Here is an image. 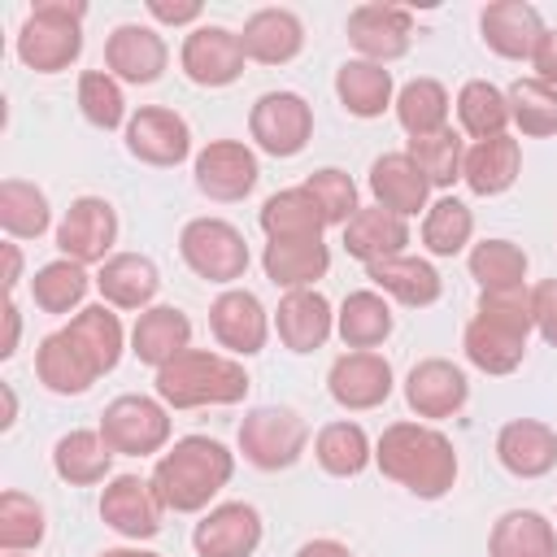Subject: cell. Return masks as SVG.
Returning <instances> with one entry per match:
<instances>
[{"label":"cell","mask_w":557,"mask_h":557,"mask_svg":"<svg viewBox=\"0 0 557 557\" xmlns=\"http://www.w3.org/2000/svg\"><path fill=\"white\" fill-rule=\"evenodd\" d=\"M479 30H483V44L505 57V61H531L540 39H544V17L535 4L527 0H496L479 13Z\"/></svg>","instance_id":"obj_20"},{"label":"cell","mask_w":557,"mask_h":557,"mask_svg":"<svg viewBox=\"0 0 557 557\" xmlns=\"http://www.w3.org/2000/svg\"><path fill=\"white\" fill-rule=\"evenodd\" d=\"M178 252H183V261L196 278L222 283V287L244 278V270L252 261L248 244H244V231L231 226L226 218H191L178 235Z\"/></svg>","instance_id":"obj_6"},{"label":"cell","mask_w":557,"mask_h":557,"mask_svg":"<svg viewBox=\"0 0 557 557\" xmlns=\"http://www.w3.org/2000/svg\"><path fill=\"white\" fill-rule=\"evenodd\" d=\"M313 457L326 474L352 479L374 461V448H370V435L357 422H326L313 440Z\"/></svg>","instance_id":"obj_40"},{"label":"cell","mask_w":557,"mask_h":557,"mask_svg":"<svg viewBox=\"0 0 557 557\" xmlns=\"http://www.w3.org/2000/svg\"><path fill=\"white\" fill-rule=\"evenodd\" d=\"M104 444L122 457H148V453H161L170 444V409L157 400V396H117L104 405L100 413V426Z\"/></svg>","instance_id":"obj_8"},{"label":"cell","mask_w":557,"mask_h":557,"mask_svg":"<svg viewBox=\"0 0 557 557\" xmlns=\"http://www.w3.org/2000/svg\"><path fill=\"white\" fill-rule=\"evenodd\" d=\"M4 557H26V553H4Z\"/></svg>","instance_id":"obj_59"},{"label":"cell","mask_w":557,"mask_h":557,"mask_svg":"<svg viewBox=\"0 0 557 557\" xmlns=\"http://www.w3.org/2000/svg\"><path fill=\"white\" fill-rule=\"evenodd\" d=\"M96 287L104 296L109 309H152V296L161 287V274L157 265L144 257V252H113L100 274H96Z\"/></svg>","instance_id":"obj_30"},{"label":"cell","mask_w":557,"mask_h":557,"mask_svg":"<svg viewBox=\"0 0 557 557\" xmlns=\"http://www.w3.org/2000/svg\"><path fill=\"white\" fill-rule=\"evenodd\" d=\"M78 113L96 126V131H117L126 126V96H122V83L109 74V70H87L78 78Z\"/></svg>","instance_id":"obj_49"},{"label":"cell","mask_w":557,"mask_h":557,"mask_svg":"<svg viewBox=\"0 0 557 557\" xmlns=\"http://www.w3.org/2000/svg\"><path fill=\"white\" fill-rule=\"evenodd\" d=\"M48 522H44V505L17 487H9L0 496V548L4 553H30L39 548Z\"/></svg>","instance_id":"obj_48"},{"label":"cell","mask_w":557,"mask_h":557,"mask_svg":"<svg viewBox=\"0 0 557 557\" xmlns=\"http://www.w3.org/2000/svg\"><path fill=\"white\" fill-rule=\"evenodd\" d=\"M335 96L352 117H383L387 104H396V83L387 65L374 61H344L335 74Z\"/></svg>","instance_id":"obj_33"},{"label":"cell","mask_w":557,"mask_h":557,"mask_svg":"<svg viewBox=\"0 0 557 557\" xmlns=\"http://www.w3.org/2000/svg\"><path fill=\"white\" fill-rule=\"evenodd\" d=\"M0 226L9 239H39L52 226L48 196L26 178H4L0 183Z\"/></svg>","instance_id":"obj_41"},{"label":"cell","mask_w":557,"mask_h":557,"mask_svg":"<svg viewBox=\"0 0 557 557\" xmlns=\"http://www.w3.org/2000/svg\"><path fill=\"white\" fill-rule=\"evenodd\" d=\"M531 318L544 344L557 348V278H544L531 287Z\"/></svg>","instance_id":"obj_51"},{"label":"cell","mask_w":557,"mask_h":557,"mask_svg":"<svg viewBox=\"0 0 557 557\" xmlns=\"http://www.w3.org/2000/svg\"><path fill=\"white\" fill-rule=\"evenodd\" d=\"M261 270L283 292H305L331 270V248L322 239H270L261 252Z\"/></svg>","instance_id":"obj_28"},{"label":"cell","mask_w":557,"mask_h":557,"mask_svg":"<svg viewBox=\"0 0 557 557\" xmlns=\"http://www.w3.org/2000/svg\"><path fill=\"white\" fill-rule=\"evenodd\" d=\"M83 17L78 0H39L17 30V61L35 74H61L83 52Z\"/></svg>","instance_id":"obj_5"},{"label":"cell","mask_w":557,"mask_h":557,"mask_svg":"<svg viewBox=\"0 0 557 557\" xmlns=\"http://www.w3.org/2000/svg\"><path fill=\"white\" fill-rule=\"evenodd\" d=\"M35 374H39V383H44L48 392H57V396H83V392L100 379V370L91 366V357L78 348V339H74L65 326L39 339Z\"/></svg>","instance_id":"obj_26"},{"label":"cell","mask_w":557,"mask_h":557,"mask_svg":"<svg viewBox=\"0 0 557 557\" xmlns=\"http://www.w3.org/2000/svg\"><path fill=\"white\" fill-rule=\"evenodd\" d=\"M231 474H235V453L226 444H218L209 435H183L157 457L152 487L165 509L200 513L231 483Z\"/></svg>","instance_id":"obj_3"},{"label":"cell","mask_w":557,"mask_h":557,"mask_svg":"<svg viewBox=\"0 0 557 557\" xmlns=\"http://www.w3.org/2000/svg\"><path fill=\"white\" fill-rule=\"evenodd\" d=\"M152 387L165 409H205V405H239L248 396L252 379L226 352L187 348L183 357H174L170 366L157 370Z\"/></svg>","instance_id":"obj_4"},{"label":"cell","mask_w":557,"mask_h":557,"mask_svg":"<svg viewBox=\"0 0 557 557\" xmlns=\"http://www.w3.org/2000/svg\"><path fill=\"white\" fill-rule=\"evenodd\" d=\"M0 252H4V292L13 296V287L22 278V248L17 244H0Z\"/></svg>","instance_id":"obj_56"},{"label":"cell","mask_w":557,"mask_h":557,"mask_svg":"<svg viewBox=\"0 0 557 557\" xmlns=\"http://www.w3.org/2000/svg\"><path fill=\"white\" fill-rule=\"evenodd\" d=\"M100 557H161V553H148V548H104Z\"/></svg>","instance_id":"obj_58"},{"label":"cell","mask_w":557,"mask_h":557,"mask_svg":"<svg viewBox=\"0 0 557 557\" xmlns=\"http://www.w3.org/2000/svg\"><path fill=\"white\" fill-rule=\"evenodd\" d=\"M374 466L422 500H440L457 483V448L426 422H392L374 444Z\"/></svg>","instance_id":"obj_2"},{"label":"cell","mask_w":557,"mask_h":557,"mask_svg":"<svg viewBox=\"0 0 557 557\" xmlns=\"http://www.w3.org/2000/svg\"><path fill=\"white\" fill-rule=\"evenodd\" d=\"M370 196L379 209L396 213V218H413L426 209V196H431V183L426 174L413 165L409 152H383L374 157L370 165Z\"/></svg>","instance_id":"obj_24"},{"label":"cell","mask_w":557,"mask_h":557,"mask_svg":"<svg viewBox=\"0 0 557 557\" xmlns=\"http://www.w3.org/2000/svg\"><path fill=\"white\" fill-rule=\"evenodd\" d=\"M348 44L361 52V61H400L413 44V17L400 4H357L348 13Z\"/></svg>","instance_id":"obj_14"},{"label":"cell","mask_w":557,"mask_h":557,"mask_svg":"<svg viewBox=\"0 0 557 557\" xmlns=\"http://www.w3.org/2000/svg\"><path fill=\"white\" fill-rule=\"evenodd\" d=\"M474 235V213L466 200L457 196H440L435 205H426L422 218V248L431 257H457Z\"/></svg>","instance_id":"obj_43"},{"label":"cell","mask_w":557,"mask_h":557,"mask_svg":"<svg viewBox=\"0 0 557 557\" xmlns=\"http://www.w3.org/2000/svg\"><path fill=\"white\" fill-rule=\"evenodd\" d=\"M405 152L413 157V165L426 174L431 187H453V183L461 178L466 144H461V135H457L453 126H444V131H435V135H418V139H409Z\"/></svg>","instance_id":"obj_47"},{"label":"cell","mask_w":557,"mask_h":557,"mask_svg":"<svg viewBox=\"0 0 557 557\" xmlns=\"http://www.w3.org/2000/svg\"><path fill=\"white\" fill-rule=\"evenodd\" d=\"M87 287H91L87 265H78L70 257H57V261L39 265L35 278H30V296H35V305L44 313H70V309H78L83 296H87Z\"/></svg>","instance_id":"obj_44"},{"label":"cell","mask_w":557,"mask_h":557,"mask_svg":"<svg viewBox=\"0 0 557 557\" xmlns=\"http://www.w3.org/2000/svg\"><path fill=\"white\" fill-rule=\"evenodd\" d=\"M248 135L270 157H296L313 139V109L296 91H265L248 113Z\"/></svg>","instance_id":"obj_9"},{"label":"cell","mask_w":557,"mask_h":557,"mask_svg":"<svg viewBox=\"0 0 557 557\" xmlns=\"http://www.w3.org/2000/svg\"><path fill=\"white\" fill-rule=\"evenodd\" d=\"M392 366L387 357H379L374 348H352L344 357L331 361V374H326V392L339 409H379L387 396H392Z\"/></svg>","instance_id":"obj_12"},{"label":"cell","mask_w":557,"mask_h":557,"mask_svg":"<svg viewBox=\"0 0 557 557\" xmlns=\"http://www.w3.org/2000/svg\"><path fill=\"white\" fill-rule=\"evenodd\" d=\"M496 461L513 479H544L557 466V431L535 418H509L496 431Z\"/></svg>","instance_id":"obj_22"},{"label":"cell","mask_w":557,"mask_h":557,"mask_svg":"<svg viewBox=\"0 0 557 557\" xmlns=\"http://www.w3.org/2000/svg\"><path fill=\"white\" fill-rule=\"evenodd\" d=\"M487 557H557V531L535 509H509L487 535Z\"/></svg>","instance_id":"obj_34"},{"label":"cell","mask_w":557,"mask_h":557,"mask_svg":"<svg viewBox=\"0 0 557 557\" xmlns=\"http://www.w3.org/2000/svg\"><path fill=\"white\" fill-rule=\"evenodd\" d=\"M470 396L466 370L448 357H426L405 374V405L418 418H453Z\"/></svg>","instance_id":"obj_21"},{"label":"cell","mask_w":557,"mask_h":557,"mask_svg":"<svg viewBox=\"0 0 557 557\" xmlns=\"http://www.w3.org/2000/svg\"><path fill=\"white\" fill-rule=\"evenodd\" d=\"M148 13L161 22V26H191L200 22V0H148Z\"/></svg>","instance_id":"obj_52"},{"label":"cell","mask_w":557,"mask_h":557,"mask_svg":"<svg viewBox=\"0 0 557 557\" xmlns=\"http://www.w3.org/2000/svg\"><path fill=\"white\" fill-rule=\"evenodd\" d=\"M113 239H117V209L104 196H78L70 200L61 226H57V248L61 257L91 265V261H109L113 257Z\"/></svg>","instance_id":"obj_10"},{"label":"cell","mask_w":557,"mask_h":557,"mask_svg":"<svg viewBox=\"0 0 557 557\" xmlns=\"http://www.w3.org/2000/svg\"><path fill=\"white\" fill-rule=\"evenodd\" d=\"M305 191H309L313 205L322 209L326 226H348V218L361 209V205H357V183H352L344 170H335V165L313 170V174L305 178Z\"/></svg>","instance_id":"obj_50"},{"label":"cell","mask_w":557,"mask_h":557,"mask_svg":"<svg viewBox=\"0 0 557 557\" xmlns=\"http://www.w3.org/2000/svg\"><path fill=\"white\" fill-rule=\"evenodd\" d=\"M274 331L283 339L287 352H313L331 339L335 331V309L322 292L305 287V292H287L274 309Z\"/></svg>","instance_id":"obj_23"},{"label":"cell","mask_w":557,"mask_h":557,"mask_svg":"<svg viewBox=\"0 0 557 557\" xmlns=\"http://www.w3.org/2000/svg\"><path fill=\"white\" fill-rule=\"evenodd\" d=\"M296 557H352V548L348 544H339V540H309V544H300L296 548Z\"/></svg>","instance_id":"obj_55"},{"label":"cell","mask_w":557,"mask_h":557,"mask_svg":"<svg viewBox=\"0 0 557 557\" xmlns=\"http://www.w3.org/2000/svg\"><path fill=\"white\" fill-rule=\"evenodd\" d=\"M535 331L531 318V287H500V292H479L474 318L466 322L461 348L466 361L483 374H513L527 357V339Z\"/></svg>","instance_id":"obj_1"},{"label":"cell","mask_w":557,"mask_h":557,"mask_svg":"<svg viewBox=\"0 0 557 557\" xmlns=\"http://www.w3.org/2000/svg\"><path fill=\"white\" fill-rule=\"evenodd\" d=\"M505 96H509V122L522 135H531V139L557 135V87H548L531 74V78H518Z\"/></svg>","instance_id":"obj_46"},{"label":"cell","mask_w":557,"mask_h":557,"mask_svg":"<svg viewBox=\"0 0 557 557\" xmlns=\"http://www.w3.org/2000/svg\"><path fill=\"white\" fill-rule=\"evenodd\" d=\"M244 44L235 30L226 26H191V35L183 39L178 65L196 87H231L244 74Z\"/></svg>","instance_id":"obj_13"},{"label":"cell","mask_w":557,"mask_h":557,"mask_svg":"<svg viewBox=\"0 0 557 557\" xmlns=\"http://www.w3.org/2000/svg\"><path fill=\"white\" fill-rule=\"evenodd\" d=\"M126 152L144 165H178L191 152V126L161 104H144L126 122Z\"/></svg>","instance_id":"obj_16"},{"label":"cell","mask_w":557,"mask_h":557,"mask_svg":"<svg viewBox=\"0 0 557 557\" xmlns=\"http://www.w3.org/2000/svg\"><path fill=\"white\" fill-rule=\"evenodd\" d=\"M187 348H191V322H187V313L174 309V305H152V309H144V313L135 318V326H131V352H135L144 366H152V370L170 366V361L183 357Z\"/></svg>","instance_id":"obj_25"},{"label":"cell","mask_w":557,"mask_h":557,"mask_svg":"<svg viewBox=\"0 0 557 557\" xmlns=\"http://www.w3.org/2000/svg\"><path fill=\"white\" fill-rule=\"evenodd\" d=\"M113 448L104 444L100 431H70L52 444V470L57 479L74 483V487H91V483H104L109 479V466H113Z\"/></svg>","instance_id":"obj_36"},{"label":"cell","mask_w":557,"mask_h":557,"mask_svg":"<svg viewBox=\"0 0 557 557\" xmlns=\"http://www.w3.org/2000/svg\"><path fill=\"white\" fill-rule=\"evenodd\" d=\"M257 222H261L265 239H322V231H326V218H322V209L313 205V196L305 191V183L274 191V196L261 205Z\"/></svg>","instance_id":"obj_35"},{"label":"cell","mask_w":557,"mask_h":557,"mask_svg":"<svg viewBox=\"0 0 557 557\" xmlns=\"http://www.w3.org/2000/svg\"><path fill=\"white\" fill-rule=\"evenodd\" d=\"M244 57L261 65H287L305 48V26L292 9H257L239 30Z\"/></svg>","instance_id":"obj_27"},{"label":"cell","mask_w":557,"mask_h":557,"mask_svg":"<svg viewBox=\"0 0 557 557\" xmlns=\"http://www.w3.org/2000/svg\"><path fill=\"white\" fill-rule=\"evenodd\" d=\"M309 444V426L287 405H261L248 409L239 422V453L257 470H287Z\"/></svg>","instance_id":"obj_7"},{"label":"cell","mask_w":557,"mask_h":557,"mask_svg":"<svg viewBox=\"0 0 557 557\" xmlns=\"http://www.w3.org/2000/svg\"><path fill=\"white\" fill-rule=\"evenodd\" d=\"M74 339H78V348L91 357V366L100 370V374H109L117 361H122V344H126V331H122V318L100 300V305H87V309H78L74 318H70V326H65Z\"/></svg>","instance_id":"obj_38"},{"label":"cell","mask_w":557,"mask_h":557,"mask_svg":"<svg viewBox=\"0 0 557 557\" xmlns=\"http://www.w3.org/2000/svg\"><path fill=\"white\" fill-rule=\"evenodd\" d=\"M457 122L474 144L479 139H496L509 126V96L487 78H470L457 91Z\"/></svg>","instance_id":"obj_39"},{"label":"cell","mask_w":557,"mask_h":557,"mask_svg":"<svg viewBox=\"0 0 557 557\" xmlns=\"http://www.w3.org/2000/svg\"><path fill=\"white\" fill-rule=\"evenodd\" d=\"M261 170H257V152L239 139H213L196 152V187L209 200H244L257 187Z\"/></svg>","instance_id":"obj_15"},{"label":"cell","mask_w":557,"mask_h":557,"mask_svg":"<svg viewBox=\"0 0 557 557\" xmlns=\"http://www.w3.org/2000/svg\"><path fill=\"white\" fill-rule=\"evenodd\" d=\"M366 278L374 283V292H383V296H392V300H400V305H409V309H426V305H435L440 292H444L435 265L422 261V257H409V252L370 261V265H366Z\"/></svg>","instance_id":"obj_29"},{"label":"cell","mask_w":557,"mask_h":557,"mask_svg":"<svg viewBox=\"0 0 557 557\" xmlns=\"http://www.w3.org/2000/svg\"><path fill=\"white\" fill-rule=\"evenodd\" d=\"M396 122L409 131V139L418 135H435L448 126V87L440 78H413L396 91Z\"/></svg>","instance_id":"obj_42"},{"label":"cell","mask_w":557,"mask_h":557,"mask_svg":"<svg viewBox=\"0 0 557 557\" xmlns=\"http://www.w3.org/2000/svg\"><path fill=\"white\" fill-rule=\"evenodd\" d=\"M161 496L152 487V479L139 474H113L100 492V518L109 531L126 535V540H152L161 531Z\"/></svg>","instance_id":"obj_11"},{"label":"cell","mask_w":557,"mask_h":557,"mask_svg":"<svg viewBox=\"0 0 557 557\" xmlns=\"http://www.w3.org/2000/svg\"><path fill=\"white\" fill-rule=\"evenodd\" d=\"M257 544H261V513L248 500L213 505L191 531V548L200 557H252Z\"/></svg>","instance_id":"obj_18"},{"label":"cell","mask_w":557,"mask_h":557,"mask_svg":"<svg viewBox=\"0 0 557 557\" xmlns=\"http://www.w3.org/2000/svg\"><path fill=\"white\" fill-rule=\"evenodd\" d=\"M17 331H22V313L13 305V296L4 300V339H0V357H13L17 352Z\"/></svg>","instance_id":"obj_54"},{"label":"cell","mask_w":557,"mask_h":557,"mask_svg":"<svg viewBox=\"0 0 557 557\" xmlns=\"http://www.w3.org/2000/svg\"><path fill=\"white\" fill-rule=\"evenodd\" d=\"M405 244H409V222L396 218V213H387V209H379V205L357 209V213L348 218V226H344V248H348V257H357V261H366V265H370V261H383V257H400Z\"/></svg>","instance_id":"obj_32"},{"label":"cell","mask_w":557,"mask_h":557,"mask_svg":"<svg viewBox=\"0 0 557 557\" xmlns=\"http://www.w3.org/2000/svg\"><path fill=\"white\" fill-rule=\"evenodd\" d=\"M531 65H535V78H540V83L557 87V30H544V39H540Z\"/></svg>","instance_id":"obj_53"},{"label":"cell","mask_w":557,"mask_h":557,"mask_svg":"<svg viewBox=\"0 0 557 557\" xmlns=\"http://www.w3.org/2000/svg\"><path fill=\"white\" fill-rule=\"evenodd\" d=\"M209 331H213V339H218L226 352L252 357V352H261L265 339H270V313H265V305H261L252 292L226 287V292L209 305Z\"/></svg>","instance_id":"obj_17"},{"label":"cell","mask_w":557,"mask_h":557,"mask_svg":"<svg viewBox=\"0 0 557 557\" xmlns=\"http://www.w3.org/2000/svg\"><path fill=\"white\" fill-rule=\"evenodd\" d=\"M527 252L513 239H479L470 248V278L479 292H500V287H522L527 278Z\"/></svg>","instance_id":"obj_45"},{"label":"cell","mask_w":557,"mask_h":557,"mask_svg":"<svg viewBox=\"0 0 557 557\" xmlns=\"http://www.w3.org/2000/svg\"><path fill=\"white\" fill-rule=\"evenodd\" d=\"M165 61H170V48H165V39H161L152 26L122 22V26L104 39V70H109L117 83L148 87V83L161 78Z\"/></svg>","instance_id":"obj_19"},{"label":"cell","mask_w":557,"mask_h":557,"mask_svg":"<svg viewBox=\"0 0 557 557\" xmlns=\"http://www.w3.org/2000/svg\"><path fill=\"white\" fill-rule=\"evenodd\" d=\"M522 170V148L513 135H496V139H479L466 148V165L461 178L474 196H500L518 183Z\"/></svg>","instance_id":"obj_31"},{"label":"cell","mask_w":557,"mask_h":557,"mask_svg":"<svg viewBox=\"0 0 557 557\" xmlns=\"http://www.w3.org/2000/svg\"><path fill=\"white\" fill-rule=\"evenodd\" d=\"M0 396H4V418H0V426L9 431V426L17 422V396H13V387H9V383L0 387Z\"/></svg>","instance_id":"obj_57"},{"label":"cell","mask_w":557,"mask_h":557,"mask_svg":"<svg viewBox=\"0 0 557 557\" xmlns=\"http://www.w3.org/2000/svg\"><path fill=\"white\" fill-rule=\"evenodd\" d=\"M335 331L348 348H379L392 335V305L374 287L348 292L339 313H335Z\"/></svg>","instance_id":"obj_37"}]
</instances>
